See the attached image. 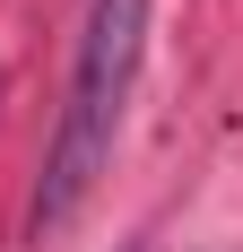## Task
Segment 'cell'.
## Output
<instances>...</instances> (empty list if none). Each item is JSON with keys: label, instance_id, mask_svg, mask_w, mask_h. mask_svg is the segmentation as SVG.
Returning a JSON list of instances; mask_svg holds the SVG:
<instances>
[{"label": "cell", "instance_id": "1", "mask_svg": "<svg viewBox=\"0 0 243 252\" xmlns=\"http://www.w3.org/2000/svg\"><path fill=\"white\" fill-rule=\"evenodd\" d=\"M139 52H148V0H87L70 104H61V130H52L35 209H26V235H35V244L70 226L78 209H87V191H96V174L113 165L122 104H130V87H139Z\"/></svg>", "mask_w": 243, "mask_h": 252}]
</instances>
